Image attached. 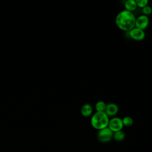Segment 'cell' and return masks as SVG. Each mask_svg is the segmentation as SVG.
I'll list each match as a JSON object with an SVG mask.
<instances>
[{"label": "cell", "mask_w": 152, "mask_h": 152, "mask_svg": "<svg viewBox=\"0 0 152 152\" xmlns=\"http://www.w3.org/2000/svg\"><path fill=\"white\" fill-rule=\"evenodd\" d=\"M142 12L143 15H145L146 16H148V15H150L152 12V8L151 7L147 5L146 7L142 8Z\"/></svg>", "instance_id": "5bb4252c"}, {"label": "cell", "mask_w": 152, "mask_h": 152, "mask_svg": "<svg viewBox=\"0 0 152 152\" xmlns=\"http://www.w3.org/2000/svg\"><path fill=\"white\" fill-rule=\"evenodd\" d=\"M135 2L137 4V6L141 8L146 7L148 3V0H135Z\"/></svg>", "instance_id": "4fadbf2b"}, {"label": "cell", "mask_w": 152, "mask_h": 152, "mask_svg": "<svg viewBox=\"0 0 152 152\" xmlns=\"http://www.w3.org/2000/svg\"><path fill=\"white\" fill-rule=\"evenodd\" d=\"M93 113V107L90 104L86 103L82 106L81 108V114L84 117H88Z\"/></svg>", "instance_id": "ba28073f"}, {"label": "cell", "mask_w": 152, "mask_h": 152, "mask_svg": "<svg viewBox=\"0 0 152 152\" xmlns=\"http://www.w3.org/2000/svg\"><path fill=\"white\" fill-rule=\"evenodd\" d=\"M107 127L113 132L121 131L124 127L122 119L118 117L112 118L111 119H109Z\"/></svg>", "instance_id": "277c9868"}, {"label": "cell", "mask_w": 152, "mask_h": 152, "mask_svg": "<svg viewBox=\"0 0 152 152\" xmlns=\"http://www.w3.org/2000/svg\"><path fill=\"white\" fill-rule=\"evenodd\" d=\"M135 20L133 12L124 10L116 15L115 24L120 30L128 32L135 27Z\"/></svg>", "instance_id": "6da1fadb"}, {"label": "cell", "mask_w": 152, "mask_h": 152, "mask_svg": "<svg viewBox=\"0 0 152 152\" xmlns=\"http://www.w3.org/2000/svg\"><path fill=\"white\" fill-rule=\"evenodd\" d=\"M113 138L116 141H122L125 138V134L124 131H119L115 132H113Z\"/></svg>", "instance_id": "30bf717a"}, {"label": "cell", "mask_w": 152, "mask_h": 152, "mask_svg": "<svg viewBox=\"0 0 152 152\" xmlns=\"http://www.w3.org/2000/svg\"><path fill=\"white\" fill-rule=\"evenodd\" d=\"M113 132L108 127H106L99 130L97 133V139L101 142H108L113 138Z\"/></svg>", "instance_id": "3957f363"}, {"label": "cell", "mask_w": 152, "mask_h": 152, "mask_svg": "<svg viewBox=\"0 0 152 152\" xmlns=\"http://www.w3.org/2000/svg\"><path fill=\"white\" fill-rule=\"evenodd\" d=\"M130 38L136 41H141L144 39L145 34L144 30L134 27L128 32Z\"/></svg>", "instance_id": "5b68a950"}, {"label": "cell", "mask_w": 152, "mask_h": 152, "mask_svg": "<svg viewBox=\"0 0 152 152\" xmlns=\"http://www.w3.org/2000/svg\"><path fill=\"white\" fill-rule=\"evenodd\" d=\"M124 7H125V10L132 12L137 8L135 0H128V1H126L125 2V4H124Z\"/></svg>", "instance_id": "9c48e42d"}, {"label": "cell", "mask_w": 152, "mask_h": 152, "mask_svg": "<svg viewBox=\"0 0 152 152\" xmlns=\"http://www.w3.org/2000/svg\"><path fill=\"white\" fill-rule=\"evenodd\" d=\"M106 104L103 101H99L95 104V109L96 112H104Z\"/></svg>", "instance_id": "8fae6325"}, {"label": "cell", "mask_w": 152, "mask_h": 152, "mask_svg": "<svg viewBox=\"0 0 152 152\" xmlns=\"http://www.w3.org/2000/svg\"><path fill=\"white\" fill-rule=\"evenodd\" d=\"M149 24V18L148 16L141 15L136 18L135 27L144 30Z\"/></svg>", "instance_id": "8992f818"}, {"label": "cell", "mask_w": 152, "mask_h": 152, "mask_svg": "<svg viewBox=\"0 0 152 152\" xmlns=\"http://www.w3.org/2000/svg\"><path fill=\"white\" fill-rule=\"evenodd\" d=\"M109 121V116L105 112H96L91 118L90 124L93 128L99 131L107 127Z\"/></svg>", "instance_id": "7a4b0ae2"}, {"label": "cell", "mask_w": 152, "mask_h": 152, "mask_svg": "<svg viewBox=\"0 0 152 152\" xmlns=\"http://www.w3.org/2000/svg\"><path fill=\"white\" fill-rule=\"evenodd\" d=\"M122 120L124 126L130 127L133 124V119L130 116H125L123 119H122Z\"/></svg>", "instance_id": "7c38bea8"}, {"label": "cell", "mask_w": 152, "mask_h": 152, "mask_svg": "<svg viewBox=\"0 0 152 152\" xmlns=\"http://www.w3.org/2000/svg\"><path fill=\"white\" fill-rule=\"evenodd\" d=\"M118 110L119 108L116 104L114 103H109L106 104V107L104 112L109 117H113L118 113Z\"/></svg>", "instance_id": "52a82bcc"}]
</instances>
